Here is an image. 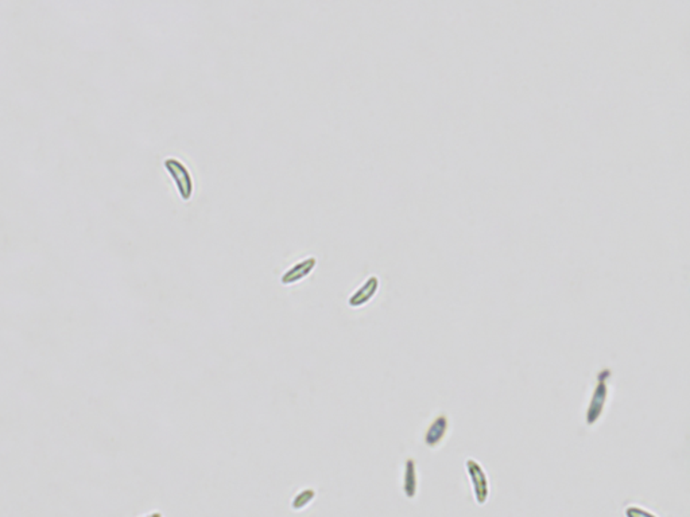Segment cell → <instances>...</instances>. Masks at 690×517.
<instances>
[{"mask_svg": "<svg viewBox=\"0 0 690 517\" xmlns=\"http://www.w3.org/2000/svg\"><path fill=\"white\" fill-rule=\"evenodd\" d=\"M402 489L405 496L410 500L415 499L418 493V472H417V462L414 458H408L405 461Z\"/></svg>", "mask_w": 690, "mask_h": 517, "instance_id": "obj_7", "label": "cell"}, {"mask_svg": "<svg viewBox=\"0 0 690 517\" xmlns=\"http://www.w3.org/2000/svg\"><path fill=\"white\" fill-rule=\"evenodd\" d=\"M624 515H626V517H658L657 515H654L652 512L648 511V509L640 508V506H636V505L628 506L624 511Z\"/></svg>", "mask_w": 690, "mask_h": 517, "instance_id": "obj_9", "label": "cell"}, {"mask_svg": "<svg viewBox=\"0 0 690 517\" xmlns=\"http://www.w3.org/2000/svg\"><path fill=\"white\" fill-rule=\"evenodd\" d=\"M317 266V259L314 256H309L302 259L296 265L290 267L287 271L283 272L281 277V283L283 286H292L298 281L305 279L313 272V269Z\"/></svg>", "mask_w": 690, "mask_h": 517, "instance_id": "obj_5", "label": "cell"}, {"mask_svg": "<svg viewBox=\"0 0 690 517\" xmlns=\"http://www.w3.org/2000/svg\"><path fill=\"white\" fill-rule=\"evenodd\" d=\"M163 166L169 173L171 180L174 181V185L178 190L180 197L183 198V201H189L193 196V189H195L193 178H192L189 168H186L180 159L173 158V156L166 158L163 161Z\"/></svg>", "mask_w": 690, "mask_h": 517, "instance_id": "obj_3", "label": "cell"}, {"mask_svg": "<svg viewBox=\"0 0 690 517\" xmlns=\"http://www.w3.org/2000/svg\"><path fill=\"white\" fill-rule=\"evenodd\" d=\"M143 517H162V515H161L159 512H154V513H150V515H147V516H143Z\"/></svg>", "mask_w": 690, "mask_h": 517, "instance_id": "obj_10", "label": "cell"}, {"mask_svg": "<svg viewBox=\"0 0 690 517\" xmlns=\"http://www.w3.org/2000/svg\"><path fill=\"white\" fill-rule=\"evenodd\" d=\"M449 429H451V422L448 415L447 414L437 415L425 431L423 435L425 445L430 448H439L445 442L449 434Z\"/></svg>", "mask_w": 690, "mask_h": 517, "instance_id": "obj_4", "label": "cell"}, {"mask_svg": "<svg viewBox=\"0 0 690 517\" xmlns=\"http://www.w3.org/2000/svg\"><path fill=\"white\" fill-rule=\"evenodd\" d=\"M465 469H466V475L469 478L471 488H472V493H473L476 503L479 505L487 504L488 499H490V493H491V487H490V480H488L487 472L484 470L481 463L475 458H466Z\"/></svg>", "mask_w": 690, "mask_h": 517, "instance_id": "obj_2", "label": "cell"}, {"mask_svg": "<svg viewBox=\"0 0 690 517\" xmlns=\"http://www.w3.org/2000/svg\"><path fill=\"white\" fill-rule=\"evenodd\" d=\"M381 281L376 275L369 277L368 279L350 296L348 299V306L353 308H362L367 305L379 290Z\"/></svg>", "mask_w": 690, "mask_h": 517, "instance_id": "obj_6", "label": "cell"}, {"mask_svg": "<svg viewBox=\"0 0 690 517\" xmlns=\"http://www.w3.org/2000/svg\"><path fill=\"white\" fill-rule=\"evenodd\" d=\"M612 378V371L604 368L596 375V383L592 391L587 412L585 423L588 427L596 426L606 412V405L609 402V380Z\"/></svg>", "mask_w": 690, "mask_h": 517, "instance_id": "obj_1", "label": "cell"}, {"mask_svg": "<svg viewBox=\"0 0 690 517\" xmlns=\"http://www.w3.org/2000/svg\"><path fill=\"white\" fill-rule=\"evenodd\" d=\"M316 499V492L313 489H304L301 490L298 494H296V497L293 499L292 501V509L293 511H302L304 508H306L313 500Z\"/></svg>", "mask_w": 690, "mask_h": 517, "instance_id": "obj_8", "label": "cell"}]
</instances>
